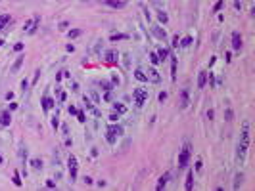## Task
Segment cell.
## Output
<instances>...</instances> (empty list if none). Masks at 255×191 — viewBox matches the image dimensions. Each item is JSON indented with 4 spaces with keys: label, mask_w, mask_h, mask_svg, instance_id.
<instances>
[{
    "label": "cell",
    "mask_w": 255,
    "mask_h": 191,
    "mask_svg": "<svg viewBox=\"0 0 255 191\" xmlns=\"http://www.w3.org/2000/svg\"><path fill=\"white\" fill-rule=\"evenodd\" d=\"M84 103H86V109H88V111L92 113V115H96V117H100V111H98V109H96V107H94V105L90 103V100H88V97H86V96H84Z\"/></svg>",
    "instance_id": "d6986e66"
},
{
    "label": "cell",
    "mask_w": 255,
    "mask_h": 191,
    "mask_svg": "<svg viewBox=\"0 0 255 191\" xmlns=\"http://www.w3.org/2000/svg\"><path fill=\"white\" fill-rule=\"evenodd\" d=\"M190 42H192V37H186L184 40L180 42V46H190Z\"/></svg>",
    "instance_id": "f1b7e54d"
},
{
    "label": "cell",
    "mask_w": 255,
    "mask_h": 191,
    "mask_svg": "<svg viewBox=\"0 0 255 191\" xmlns=\"http://www.w3.org/2000/svg\"><path fill=\"white\" fill-rule=\"evenodd\" d=\"M117 59H119V54L115 52V50H107L106 52V63H117Z\"/></svg>",
    "instance_id": "30bf717a"
},
{
    "label": "cell",
    "mask_w": 255,
    "mask_h": 191,
    "mask_svg": "<svg viewBox=\"0 0 255 191\" xmlns=\"http://www.w3.org/2000/svg\"><path fill=\"white\" fill-rule=\"evenodd\" d=\"M121 134H123V128H121L119 124H109V126H107V130H106V140H107V143H109V145H113Z\"/></svg>",
    "instance_id": "7a4b0ae2"
},
{
    "label": "cell",
    "mask_w": 255,
    "mask_h": 191,
    "mask_svg": "<svg viewBox=\"0 0 255 191\" xmlns=\"http://www.w3.org/2000/svg\"><path fill=\"white\" fill-rule=\"evenodd\" d=\"M13 183H16L17 187H21V178H19V172H17V170L13 172Z\"/></svg>",
    "instance_id": "484cf974"
},
{
    "label": "cell",
    "mask_w": 255,
    "mask_h": 191,
    "mask_svg": "<svg viewBox=\"0 0 255 191\" xmlns=\"http://www.w3.org/2000/svg\"><path fill=\"white\" fill-rule=\"evenodd\" d=\"M133 97H134V103L138 105V107H142V105L146 103V100H148V90L146 88H134L133 90Z\"/></svg>",
    "instance_id": "277c9868"
},
{
    "label": "cell",
    "mask_w": 255,
    "mask_h": 191,
    "mask_svg": "<svg viewBox=\"0 0 255 191\" xmlns=\"http://www.w3.org/2000/svg\"><path fill=\"white\" fill-rule=\"evenodd\" d=\"M81 33H83L81 29H73V31H69V38H77Z\"/></svg>",
    "instance_id": "4316f807"
},
{
    "label": "cell",
    "mask_w": 255,
    "mask_h": 191,
    "mask_svg": "<svg viewBox=\"0 0 255 191\" xmlns=\"http://www.w3.org/2000/svg\"><path fill=\"white\" fill-rule=\"evenodd\" d=\"M148 80H152V82H159V80H161V76H159V73L154 67L148 69Z\"/></svg>",
    "instance_id": "5bb4252c"
},
{
    "label": "cell",
    "mask_w": 255,
    "mask_h": 191,
    "mask_svg": "<svg viewBox=\"0 0 255 191\" xmlns=\"http://www.w3.org/2000/svg\"><path fill=\"white\" fill-rule=\"evenodd\" d=\"M173 46H178V34H177V37H173Z\"/></svg>",
    "instance_id": "d590c367"
},
{
    "label": "cell",
    "mask_w": 255,
    "mask_h": 191,
    "mask_svg": "<svg viewBox=\"0 0 255 191\" xmlns=\"http://www.w3.org/2000/svg\"><path fill=\"white\" fill-rule=\"evenodd\" d=\"M227 121H232V111H230V109L227 111Z\"/></svg>",
    "instance_id": "f35d334b"
},
{
    "label": "cell",
    "mask_w": 255,
    "mask_h": 191,
    "mask_svg": "<svg viewBox=\"0 0 255 191\" xmlns=\"http://www.w3.org/2000/svg\"><path fill=\"white\" fill-rule=\"evenodd\" d=\"M127 38H129V34H119V33L109 37V40H113V42H115V40H127Z\"/></svg>",
    "instance_id": "7402d4cb"
},
{
    "label": "cell",
    "mask_w": 255,
    "mask_h": 191,
    "mask_svg": "<svg viewBox=\"0 0 255 191\" xmlns=\"http://www.w3.org/2000/svg\"><path fill=\"white\" fill-rule=\"evenodd\" d=\"M186 191H192L194 189V170H188V176H186Z\"/></svg>",
    "instance_id": "4fadbf2b"
},
{
    "label": "cell",
    "mask_w": 255,
    "mask_h": 191,
    "mask_svg": "<svg viewBox=\"0 0 255 191\" xmlns=\"http://www.w3.org/2000/svg\"><path fill=\"white\" fill-rule=\"evenodd\" d=\"M2 162H4V159H2V155H0V164H2Z\"/></svg>",
    "instance_id": "ab89813d"
},
{
    "label": "cell",
    "mask_w": 255,
    "mask_h": 191,
    "mask_svg": "<svg viewBox=\"0 0 255 191\" xmlns=\"http://www.w3.org/2000/svg\"><path fill=\"white\" fill-rule=\"evenodd\" d=\"M2 44H4V40H0V46H2Z\"/></svg>",
    "instance_id": "60d3db41"
},
{
    "label": "cell",
    "mask_w": 255,
    "mask_h": 191,
    "mask_svg": "<svg viewBox=\"0 0 255 191\" xmlns=\"http://www.w3.org/2000/svg\"><path fill=\"white\" fill-rule=\"evenodd\" d=\"M150 59H152V63H154V65H157L159 63V58H157V54L154 52V54H150Z\"/></svg>",
    "instance_id": "83f0119b"
},
{
    "label": "cell",
    "mask_w": 255,
    "mask_h": 191,
    "mask_svg": "<svg viewBox=\"0 0 255 191\" xmlns=\"http://www.w3.org/2000/svg\"><path fill=\"white\" fill-rule=\"evenodd\" d=\"M10 23H12L10 13H2V16H0V31L6 29V25H10Z\"/></svg>",
    "instance_id": "9a60e30c"
},
{
    "label": "cell",
    "mask_w": 255,
    "mask_h": 191,
    "mask_svg": "<svg viewBox=\"0 0 255 191\" xmlns=\"http://www.w3.org/2000/svg\"><path fill=\"white\" fill-rule=\"evenodd\" d=\"M247 149H249V122H244V128H242V134H240V141H238V162L242 164L246 155H247Z\"/></svg>",
    "instance_id": "6da1fadb"
},
{
    "label": "cell",
    "mask_w": 255,
    "mask_h": 191,
    "mask_svg": "<svg viewBox=\"0 0 255 191\" xmlns=\"http://www.w3.org/2000/svg\"><path fill=\"white\" fill-rule=\"evenodd\" d=\"M100 2L111 6V8H125L127 6V0H100Z\"/></svg>",
    "instance_id": "9c48e42d"
},
{
    "label": "cell",
    "mask_w": 255,
    "mask_h": 191,
    "mask_svg": "<svg viewBox=\"0 0 255 191\" xmlns=\"http://www.w3.org/2000/svg\"><path fill=\"white\" fill-rule=\"evenodd\" d=\"M154 33H156L161 40H165V38H167V33H165V31H161V29H157V27H154Z\"/></svg>",
    "instance_id": "cb8c5ba5"
},
{
    "label": "cell",
    "mask_w": 255,
    "mask_h": 191,
    "mask_svg": "<svg viewBox=\"0 0 255 191\" xmlns=\"http://www.w3.org/2000/svg\"><path fill=\"white\" fill-rule=\"evenodd\" d=\"M201 166H203V162H201V161L198 159V161H196V170H198V172H200V170H201Z\"/></svg>",
    "instance_id": "d6a6232c"
},
{
    "label": "cell",
    "mask_w": 255,
    "mask_h": 191,
    "mask_svg": "<svg viewBox=\"0 0 255 191\" xmlns=\"http://www.w3.org/2000/svg\"><path fill=\"white\" fill-rule=\"evenodd\" d=\"M75 115H77V118H79V122H86V115H84V111H77Z\"/></svg>",
    "instance_id": "d4e9b609"
},
{
    "label": "cell",
    "mask_w": 255,
    "mask_h": 191,
    "mask_svg": "<svg viewBox=\"0 0 255 191\" xmlns=\"http://www.w3.org/2000/svg\"><path fill=\"white\" fill-rule=\"evenodd\" d=\"M188 103H190V101H188V90H182V103H180V107L186 109Z\"/></svg>",
    "instance_id": "ffe728a7"
},
{
    "label": "cell",
    "mask_w": 255,
    "mask_h": 191,
    "mask_svg": "<svg viewBox=\"0 0 255 191\" xmlns=\"http://www.w3.org/2000/svg\"><path fill=\"white\" fill-rule=\"evenodd\" d=\"M167 19H169V17H167V13H165V12H159V21L167 23Z\"/></svg>",
    "instance_id": "4dcf8cb0"
},
{
    "label": "cell",
    "mask_w": 255,
    "mask_h": 191,
    "mask_svg": "<svg viewBox=\"0 0 255 191\" xmlns=\"http://www.w3.org/2000/svg\"><path fill=\"white\" fill-rule=\"evenodd\" d=\"M169 176H171L169 172H165V174L161 176V178H159V182H157V186H156V189H157V191H161V189H163V187L167 186V182H169Z\"/></svg>",
    "instance_id": "7c38bea8"
},
{
    "label": "cell",
    "mask_w": 255,
    "mask_h": 191,
    "mask_svg": "<svg viewBox=\"0 0 255 191\" xmlns=\"http://www.w3.org/2000/svg\"><path fill=\"white\" fill-rule=\"evenodd\" d=\"M69 113H71V115H75V113H77V107H75V105H69Z\"/></svg>",
    "instance_id": "e575fe53"
},
{
    "label": "cell",
    "mask_w": 255,
    "mask_h": 191,
    "mask_svg": "<svg viewBox=\"0 0 255 191\" xmlns=\"http://www.w3.org/2000/svg\"><path fill=\"white\" fill-rule=\"evenodd\" d=\"M60 101H65V92L60 90Z\"/></svg>",
    "instance_id": "74e56055"
},
{
    "label": "cell",
    "mask_w": 255,
    "mask_h": 191,
    "mask_svg": "<svg viewBox=\"0 0 255 191\" xmlns=\"http://www.w3.org/2000/svg\"><path fill=\"white\" fill-rule=\"evenodd\" d=\"M67 168H69V178H71V182H75L77 180V174H79V164H77V157H75V155H69Z\"/></svg>",
    "instance_id": "5b68a950"
},
{
    "label": "cell",
    "mask_w": 255,
    "mask_h": 191,
    "mask_svg": "<svg viewBox=\"0 0 255 191\" xmlns=\"http://www.w3.org/2000/svg\"><path fill=\"white\" fill-rule=\"evenodd\" d=\"M223 8V0H219V2L215 4V8H213V12H219V10H221Z\"/></svg>",
    "instance_id": "1f68e13d"
},
{
    "label": "cell",
    "mask_w": 255,
    "mask_h": 191,
    "mask_svg": "<svg viewBox=\"0 0 255 191\" xmlns=\"http://www.w3.org/2000/svg\"><path fill=\"white\" fill-rule=\"evenodd\" d=\"M205 84H207V71H200V75H198V88H205Z\"/></svg>",
    "instance_id": "8fae6325"
},
{
    "label": "cell",
    "mask_w": 255,
    "mask_h": 191,
    "mask_svg": "<svg viewBox=\"0 0 255 191\" xmlns=\"http://www.w3.org/2000/svg\"><path fill=\"white\" fill-rule=\"evenodd\" d=\"M169 58H171V79L177 80V58L171 54H169Z\"/></svg>",
    "instance_id": "2e32d148"
},
{
    "label": "cell",
    "mask_w": 255,
    "mask_h": 191,
    "mask_svg": "<svg viewBox=\"0 0 255 191\" xmlns=\"http://www.w3.org/2000/svg\"><path fill=\"white\" fill-rule=\"evenodd\" d=\"M23 58H25V55H19V58L16 59V63H13V67H12V73H16V71L21 67V63H23Z\"/></svg>",
    "instance_id": "44dd1931"
},
{
    "label": "cell",
    "mask_w": 255,
    "mask_h": 191,
    "mask_svg": "<svg viewBox=\"0 0 255 191\" xmlns=\"http://www.w3.org/2000/svg\"><path fill=\"white\" fill-rule=\"evenodd\" d=\"M167 100V92H161V94H159V101H165Z\"/></svg>",
    "instance_id": "836d02e7"
},
{
    "label": "cell",
    "mask_w": 255,
    "mask_h": 191,
    "mask_svg": "<svg viewBox=\"0 0 255 191\" xmlns=\"http://www.w3.org/2000/svg\"><path fill=\"white\" fill-rule=\"evenodd\" d=\"M40 103H42V109H44V113H48V111L56 105V101H54L50 96H42V101H40Z\"/></svg>",
    "instance_id": "52a82bcc"
},
{
    "label": "cell",
    "mask_w": 255,
    "mask_h": 191,
    "mask_svg": "<svg viewBox=\"0 0 255 191\" xmlns=\"http://www.w3.org/2000/svg\"><path fill=\"white\" fill-rule=\"evenodd\" d=\"M190 157H192V151H190V143H184L180 149V155H178V168H186L188 162H190Z\"/></svg>",
    "instance_id": "3957f363"
},
{
    "label": "cell",
    "mask_w": 255,
    "mask_h": 191,
    "mask_svg": "<svg viewBox=\"0 0 255 191\" xmlns=\"http://www.w3.org/2000/svg\"><path fill=\"white\" fill-rule=\"evenodd\" d=\"M10 122H12V113H10V109L8 111H2V113H0V126H10Z\"/></svg>",
    "instance_id": "ba28073f"
},
{
    "label": "cell",
    "mask_w": 255,
    "mask_h": 191,
    "mask_svg": "<svg viewBox=\"0 0 255 191\" xmlns=\"http://www.w3.org/2000/svg\"><path fill=\"white\" fill-rule=\"evenodd\" d=\"M156 54H157V58H159V63H163L167 58H169V50H167V48H159Z\"/></svg>",
    "instance_id": "e0dca14e"
},
{
    "label": "cell",
    "mask_w": 255,
    "mask_h": 191,
    "mask_svg": "<svg viewBox=\"0 0 255 191\" xmlns=\"http://www.w3.org/2000/svg\"><path fill=\"white\" fill-rule=\"evenodd\" d=\"M46 187H56V183H54L52 180H48V182H46Z\"/></svg>",
    "instance_id": "8d00e7d4"
},
{
    "label": "cell",
    "mask_w": 255,
    "mask_h": 191,
    "mask_svg": "<svg viewBox=\"0 0 255 191\" xmlns=\"http://www.w3.org/2000/svg\"><path fill=\"white\" fill-rule=\"evenodd\" d=\"M33 168H36V170H39V168H42V162H40L39 159H35V161H33Z\"/></svg>",
    "instance_id": "f546056e"
},
{
    "label": "cell",
    "mask_w": 255,
    "mask_h": 191,
    "mask_svg": "<svg viewBox=\"0 0 255 191\" xmlns=\"http://www.w3.org/2000/svg\"><path fill=\"white\" fill-rule=\"evenodd\" d=\"M134 79H138L140 82H150V80H148V75H144L142 69H136V71H134Z\"/></svg>",
    "instance_id": "ac0fdd59"
},
{
    "label": "cell",
    "mask_w": 255,
    "mask_h": 191,
    "mask_svg": "<svg viewBox=\"0 0 255 191\" xmlns=\"http://www.w3.org/2000/svg\"><path fill=\"white\" fill-rule=\"evenodd\" d=\"M232 48H234V50H242V34L238 31L232 33Z\"/></svg>",
    "instance_id": "8992f818"
},
{
    "label": "cell",
    "mask_w": 255,
    "mask_h": 191,
    "mask_svg": "<svg viewBox=\"0 0 255 191\" xmlns=\"http://www.w3.org/2000/svg\"><path fill=\"white\" fill-rule=\"evenodd\" d=\"M113 109L117 111L119 115H121V113H125V111H127V107H125V105H123V103H113Z\"/></svg>",
    "instance_id": "603a6c76"
}]
</instances>
